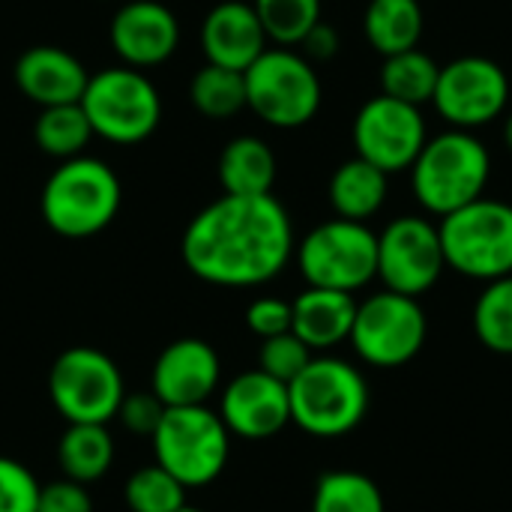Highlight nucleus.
<instances>
[{"instance_id":"obj_11","label":"nucleus","mask_w":512,"mask_h":512,"mask_svg":"<svg viewBox=\"0 0 512 512\" xmlns=\"http://www.w3.org/2000/svg\"><path fill=\"white\" fill-rule=\"evenodd\" d=\"M426 333L429 321L417 297L381 291L357 303L348 342L363 363L375 369H399L423 351Z\"/></svg>"},{"instance_id":"obj_15","label":"nucleus","mask_w":512,"mask_h":512,"mask_svg":"<svg viewBox=\"0 0 512 512\" xmlns=\"http://www.w3.org/2000/svg\"><path fill=\"white\" fill-rule=\"evenodd\" d=\"M108 42L123 66L144 72L174 57L180 45V21L159 0H129L114 12Z\"/></svg>"},{"instance_id":"obj_28","label":"nucleus","mask_w":512,"mask_h":512,"mask_svg":"<svg viewBox=\"0 0 512 512\" xmlns=\"http://www.w3.org/2000/svg\"><path fill=\"white\" fill-rule=\"evenodd\" d=\"M312 512H384V495L360 471H330L315 486Z\"/></svg>"},{"instance_id":"obj_5","label":"nucleus","mask_w":512,"mask_h":512,"mask_svg":"<svg viewBox=\"0 0 512 512\" xmlns=\"http://www.w3.org/2000/svg\"><path fill=\"white\" fill-rule=\"evenodd\" d=\"M96 138L120 147L147 141L162 120V99L156 84L129 66H108L90 75L78 102Z\"/></svg>"},{"instance_id":"obj_10","label":"nucleus","mask_w":512,"mask_h":512,"mask_svg":"<svg viewBox=\"0 0 512 512\" xmlns=\"http://www.w3.org/2000/svg\"><path fill=\"white\" fill-rule=\"evenodd\" d=\"M48 396L66 423L108 426L126 396L117 363L87 345L66 348L48 372Z\"/></svg>"},{"instance_id":"obj_12","label":"nucleus","mask_w":512,"mask_h":512,"mask_svg":"<svg viewBox=\"0 0 512 512\" xmlns=\"http://www.w3.org/2000/svg\"><path fill=\"white\" fill-rule=\"evenodd\" d=\"M432 105L453 129H480L507 111L510 75L492 57H456L447 66H441Z\"/></svg>"},{"instance_id":"obj_9","label":"nucleus","mask_w":512,"mask_h":512,"mask_svg":"<svg viewBox=\"0 0 512 512\" xmlns=\"http://www.w3.org/2000/svg\"><path fill=\"white\" fill-rule=\"evenodd\" d=\"M297 267L309 288L354 294L378 276V234L339 216L321 222L300 240Z\"/></svg>"},{"instance_id":"obj_27","label":"nucleus","mask_w":512,"mask_h":512,"mask_svg":"<svg viewBox=\"0 0 512 512\" xmlns=\"http://www.w3.org/2000/svg\"><path fill=\"white\" fill-rule=\"evenodd\" d=\"M189 99L198 114L207 120H228L246 108V81L243 72L204 63L189 81Z\"/></svg>"},{"instance_id":"obj_33","label":"nucleus","mask_w":512,"mask_h":512,"mask_svg":"<svg viewBox=\"0 0 512 512\" xmlns=\"http://www.w3.org/2000/svg\"><path fill=\"white\" fill-rule=\"evenodd\" d=\"M39 489L42 486L21 462L0 456V512H36Z\"/></svg>"},{"instance_id":"obj_24","label":"nucleus","mask_w":512,"mask_h":512,"mask_svg":"<svg viewBox=\"0 0 512 512\" xmlns=\"http://www.w3.org/2000/svg\"><path fill=\"white\" fill-rule=\"evenodd\" d=\"M57 462L66 480L81 486L96 483L114 462V441L99 423H69L57 447Z\"/></svg>"},{"instance_id":"obj_29","label":"nucleus","mask_w":512,"mask_h":512,"mask_svg":"<svg viewBox=\"0 0 512 512\" xmlns=\"http://www.w3.org/2000/svg\"><path fill=\"white\" fill-rule=\"evenodd\" d=\"M474 333L492 354L512 357V276L486 282L474 303Z\"/></svg>"},{"instance_id":"obj_13","label":"nucleus","mask_w":512,"mask_h":512,"mask_svg":"<svg viewBox=\"0 0 512 512\" xmlns=\"http://www.w3.org/2000/svg\"><path fill=\"white\" fill-rule=\"evenodd\" d=\"M354 150L384 174L411 171L429 141L423 108L390 99L384 93L363 102L354 117Z\"/></svg>"},{"instance_id":"obj_30","label":"nucleus","mask_w":512,"mask_h":512,"mask_svg":"<svg viewBox=\"0 0 512 512\" xmlns=\"http://www.w3.org/2000/svg\"><path fill=\"white\" fill-rule=\"evenodd\" d=\"M252 9L267 33V42H276L279 48L300 45L321 21V0H252Z\"/></svg>"},{"instance_id":"obj_34","label":"nucleus","mask_w":512,"mask_h":512,"mask_svg":"<svg viewBox=\"0 0 512 512\" xmlns=\"http://www.w3.org/2000/svg\"><path fill=\"white\" fill-rule=\"evenodd\" d=\"M246 327L264 342L282 333H291V303L279 297H258L246 309Z\"/></svg>"},{"instance_id":"obj_36","label":"nucleus","mask_w":512,"mask_h":512,"mask_svg":"<svg viewBox=\"0 0 512 512\" xmlns=\"http://www.w3.org/2000/svg\"><path fill=\"white\" fill-rule=\"evenodd\" d=\"M36 512H93V498L87 486L72 480H57L39 489V507Z\"/></svg>"},{"instance_id":"obj_17","label":"nucleus","mask_w":512,"mask_h":512,"mask_svg":"<svg viewBox=\"0 0 512 512\" xmlns=\"http://www.w3.org/2000/svg\"><path fill=\"white\" fill-rule=\"evenodd\" d=\"M222 363L210 342L177 339L153 363L150 390L165 408L204 405L219 387Z\"/></svg>"},{"instance_id":"obj_23","label":"nucleus","mask_w":512,"mask_h":512,"mask_svg":"<svg viewBox=\"0 0 512 512\" xmlns=\"http://www.w3.org/2000/svg\"><path fill=\"white\" fill-rule=\"evenodd\" d=\"M423 30L426 12L420 0H369L363 12L366 42L384 57L420 48Z\"/></svg>"},{"instance_id":"obj_4","label":"nucleus","mask_w":512,"mask_h":512,"mask_svg":"<svg viewBox=\"0 0 512 512\" xmlns=\"http://www.w3.org/2000/svg\"><path fill=\"white\" fill-rule=\"evenodd\" d=\"M291 423L315 438H342L369 414V384L360 369L339 357H312L288 384Z\"/></svg>"},{"instance_id":"obj_35","label":"nucleus","mask_w":512,"mask_h":512,"mask_svg":"<svg viewBox=\"0 0 512 512\" xmlns=\"http://www.w3.org/2000/svg\"><path fill=\"white\" fill-rule=\"evenodd\" d=\"M162 414H165V405L156 399L153 390H147V393H126L123 402H120V411H117L120 423L132 435H150V438L159 429Z\"/></svg>"},{"instance_id":"obj_39","label":"nucleus","mask_w":512,"mask_h":512,"mask_svg":"<svg viewBox=\"0 0 512 512\" xmlns=\"http://www.w3.org/2000/svg\"><path fill=\"white\" fill-rule=\"evenodd\" d=\"M180 512H204V510H195V507H189V504H186V507H183Z\"/></svg>"},{"instance_id":"obj_25","label":"nucleus","mask_w":512,"mask_h":512,"mask_svg":"<svg viewBox=\"0 0 512 512\" xmlns=\"http://www.w3.org/2000/svg\"><path fill=\"white\" fill-rule=\"evenodd\" d=\"M438 75H441V63L432 54H426L423 48H411V51L384 57L381 93L390 99L423 108L435 96Z\"/></svg>"},{"instance_id":"obj_3","label":"nucleus","mask_w":512,"mask_h":512,"mask_svg":"<svg viewBox=\"0 0 512 512\" xmlns=\"http://www.w3.org/2000/svg\"><path fill=\"white\" fill-rule=\"evenodd\" d=\"M492 177L489 147L465 129H447L426 141L411 165V189L423 210L450 216L483 198Z\"/></svg>"},{"instance_id":"obj_22","label":"nucleus","mask_w":512,"mask_h":512,"mask_svg":"<svg viewBox=\"0 0 512 512\" xmlns=\"http://www.w3.org/2000/svg\"><path fill=\"white\" fill-rule=\"evenodd\" d=\"M387 177L372 162L354 156L345 159L330 177V204L339 219L348 222H369L387 201Z\"/></svg>"},{"instance_id":"obj_21","label":"nucleus","mask_w":512,"mask_h":512,"mask_svg":"<svg viewBox=\"0 0 512 512\" xmlns=\"http://www.w3.org/2000/svg\"><path fill=\"white\" fill-rule=\"evenodd\" d=\"M222 195H273L276 153L258 135H237L225 144L216 165Z\"/></svg>"},{"instance_id":"obj_32","label":"nucleus","mask_w":512,"mask_h":512,"mask_svg":"<svg viewBox=\"0 0 512 512\" xmlns=\"http://www.w3.org/2000/svg\"><path fill=\"white\" fill-rule=\"evenodd\" d=\"M309 360H312V351L294 333L264 339L258 351V369L282 384H291L309 366Z\"/></svg>"},{"instance_id":"obj_8","label":"nucleus","mask_w":512,"mask_h":512,"mask_svg":"<svg viewBox=\"0 0 512 512\" xmlns=\"http://www.w3.org/2000/svg\"><path fill=\"white\" fill-rule=\"evenodd\" d=\"M228 438L231 432L222 417L207 405L165 408L162 423L153 432V456L177 483L201 489L225 471L231 453Z\"/></svg>"},{"instance_id":"obj_2","label":"nucleus","mask_w":512,"mask_h":512,"mask_svg":"<svg viewBox=\"0 0 512 512\" xmlns=\"http://www.w3.org/2000/svg\"><path fill=\"white\" fill-rule=\"evenodd\" d=\"M123 189L111 165L93 156L60 162L39 195L45 225L69 240H87L105 231L120 213Z\"/></svg>"},{"instance_id":"obj_6","label":"nucleus","mask_w":512,"mask_h":512,"mask_svg":"<svg viewBox=\"0 0 512 512\" xmlns=\"http://www.w3.org/2000/svg\"><path fill=\"white\" fill-rule=\"evenodd\" d=\"M444 261L459 276L495 282L512 276V204L477 198L438 225Z\"/></svg>"},{"instance_id":"obj_38","label":"nucleus","mask_w":512,"mask_h":512,"mask_svg":"<svg viewBox=\"0 0 512 512\" xmlns=\"http://www.w3.org/2000/svg\"><path fill=\"white\" fill-rule=\"evenodd\" d=\"M504 144H507V150L512 153V111L507 114V120H504Z\"/></svg>"},{"instance_id":"obj_20","label":"nucleus","mask_w":512,"mask_h":512,"mask_svg":"<svg viewBox=\"0 0 512 512\" xmlns=\"http://www.w3.org/2000/svg\"><path fill=\"white\" fill-rule=\"evenodd\" d=\"M357 300L345 291L306 288L291 303V333L309 351H330L351 339Z\"/></svg>"},{"instance_id":"obj_14","label":"nucleus","mask_w":512,"mask_h":512,"mask_svg":"<svg viewBox=\"0 0 512 512\" xmlns=\"http://www.w3.org/2000/svg\"><path fill=\"white\" fill-rule=\"evenodd\" d=\"M444 246L438 225L423 216H399L378 234V279L387 291L423 297L444 273Z\"/></svg>"},{"instance_id":"obj_18","label":"nucleus","mask_w":512,"mask_h":512,"mask_svg":"<svg viewBox=\"0 0 512 512\" xmlns=\"http://www.w3.org/2000/svg\"><path fill=\"white\" fill-rule=\"evenodd\" d=\"M15 87L39 108L75 105L90 81L84 63L60 45H33L18 54L12 69Z\"/></svg>"},{"instance_id":"obj_19","label":"nucleus","mask_w":512,"mask_h":512,"mask_svg":"<svg viewBox=\"0 0 512 512\" xmlns=\"http://www.w3.org/2000/svg\"><path fill=\"white\" fill-rule=\"evenodd\" d=\"M267 48V33L252 3L222 0L207 12L201 24V51L213 66L246 72Z\"/></svg>"},{"instance_id":"obj_37","label":"nucleus","mask_w":512,"mask_h":512,"mask_svg":"<svg viewBox=\"0 0 512 512\" xmlns=\"http://www.w3.org/2000/svg\"><path fill=\"white\" fill-rule=\"evenodd\" d=\"M303 45V57L312 63V60H330V57H336L339 54V33H336V27H330L327 21H318L309 33H306V39L300 42Z\"/></svg>"},{"instance_id":"obj_31","label":"nucleus","mask_w":512,"mask_h":512,"mask_svg":"<svg viewBox=\"0 0 512 512\" xmlns=\"http://www.w3.org/2000/svg\"><path fill=\"white\" fill-rule=\"evenodd\" d=\"M123 495L132 512H180L186 507V486L159 465L138 468L126 480Z\"/></svg>"},{"instance_id":"obj_16","label":"nucleus","mask_w":512,"mask_h":512,"mask_svg":"<svg viewBox=\"0 0 512 512\" xmlns=\"http://www.w3.org/2000/svg\"><path fill=\"white\" fill-rule=\"evenodd\" d=\"M219 417L231 435H240L246 441L273 438L291 423L288 384L264 375L261 369L243 372L225 387Z\"/></svg>"},{"instance_id":"obj_7","label":"nucleus","mask_w":512,"mask_h":512,"mask_svg":"<svg viewBox=\"0 0 512 512\" xmlns=\"http://www.w3.org/2000/svg\"><path fill=\"white\" fill-rule=\"evenodd\" d=\"M246 108L273 129H300L315 120L324 87L315 66L291 48H267L246 72Z\"/></svg>"},{"instance_id":"obj_26","label":"nucleus","mask_w":512,"mask_h":512,"mask_svg":"<svg viewBox=\"0 0 512 512\" xmlns=\"http://www.w3.org/2000/svg\"><path fill=\"white\" fill-rule=\"evenodd\" d=\"M93 129L87 123L84 108L75 105H54V108H42L36 123H33V141L36 147L51 156V159H75L84 153V147L90 144Z\"/></svg>"},{"instance_id":"obj_1","label":"nucleus","mask_w":512,"mask_h":512,"mask_svg":"<svg viewBox=\"0 0 512 512\" xmlns=\"http://www.w3.org/2000/svg\"><path fill=\"white\" fill-rule=\"evenodd\" d=\"M183 264L219 288H258L276 279L294 255V225L273 195H222L183 231Z\"/></svg>"}]
</instances>
